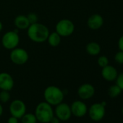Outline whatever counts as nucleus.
I'll return each mask as SVG.
<instances>
[{"label": "nucleus", "instance_id": "f8f14e48", "mask_svg": "<svg viewBox=\"0 0 123 123\" xmlns=\"http://www.w3.org/2000/svg\"><path fill=\"white\" fill-rule=\"evenodd\" d=\"M14 79L12 76L5 72L0 73V90L10 91L14 87Z\"/></svg>", "mask_w": 123, "mask_h": 123}, {"label": "nucleus", "instance_id": "f3484780", "mask_svg": "<svg viewBox=\"0 0 123 123\" xmlns=\"http://www.w3.org/2000/svg\"><path fill=\"white\" fill-rule=\"evenodd\" d=\"M61 36L55 31L53 33H49V35L47 38L48 43L52 46V47H56L59 46L61 43Z\"/></svg>", "mask_w": 123, "mask_h": 123}, {"label": "nucleus", "instance_id": "0eeeda50", "mask_svg": "<svg viewBox=\"0 0 123 123\" xmlns=\"http://www.w3.org/2000/svg\"><path fill=\"white\" fill-rule=\"evenodd\" d=\"M54 113V116H56L62 122L68 121L73 116L70 106L63 101L55 106Z\"/></svg>", "mask_w": 123, "mask_h": 123}, {"label": "nucleus", "instance_id": "39448f33", "mask_svg": "<svg viewBox=\"0 0 123 123\" xmlns=\"http://www.w3.org/2000/svg\"><path fill=\"white\" fill-rule=\"evenodd\" d=\"M20 43V36L18 31H10L5 33L2 38V44L3 47L8 50H12L18 46Z\"/></svg>", "mask_w": 123, "mask_h": 123}, {"label": "nucleus", "instance_id": "5701e85b", "mask_svg": "<svg viewBox=\"0 0 123 123\" xmlns=\"http://www.w3.org/2000/svg\"><path fill=\"white\" fill-rule=\"evenodd\" d=\"M28 19V21L30 23V24H33V23H38V15L34 13V12H31L29 13L28 15H26Z\"/></svg>", "mask_w": 123, "mask_h": 123}, {"label": "nucleus", "instance_id": "7c9ffc66", "mask_svg": "<svg viewBox=\"0 0 123 123\" xmlns=\"http://www.w3.org/2000/svg\"><path fill=\"white\" fill-rule=\"evenodd\" d=\"M122 31H123V26H122Z\"/></svg>", "mask_w": 123, "mask_h": 123}, {"label": "nucleus", "instance_id": "f03ea898", "mask_svg": "<svg viewBox=\"0 0 123 123\" xmlns=\"http://www.w3.org/2000/svg\"><path fill=\"white\" fill-rule=\"evenodd\" d=\"M43 98L46 102L52 106H55L63 101L65 98V93L57 86H49L46 87L43 91Z\"/></svg>", "mask_w": 123, "mask_h": 123}, {"label": "nucleus", "instance_id": "20e7f679", "mask_svg": "<svg viewBox=\"0 0 123 123\" xmlns=\"http://www.w3.org/2000/svg\"><path fill=\"white\" fill-rule=\"evenodd\" d=\"M75 24L69 19L60 20L55 26V31L61 37L70 36L75 31Z\"/></svg>", "mask_w": 123, "mask_h": 123}, {"label": "nucleus", "instance_id": "a878e982", "mask_svg": "<svg viewBox=\"0 0 123 123\" xmlns=\"http://www.w3.org/2000/svg\"><path fill=\"white\" fill-rule=\"evenodd\" d=\"M18 119L17 117H13V116H10L7 120V123H18Z\"/></svg>", "mask_w": 123, "mask_h": 123}, {"label": "nucleus", "instance_id": "423d86ee", "mask_svg": "<svg viewBox=\"0 0 123 123\" xmlns=\"http://www.w3.org/2000/svg\"><path fill=\"white\" fill-rule=\"evenodd\" d=\"M10 59L12 63L17 65H23L27 63L29 59L28 51L23 49L16 47L11 50L10 54Z\"/></svg>", "mask_w": 123, "mask_h": 123}, {"label": "nucleus", "instance_id": "c85d7f7f", "mask_svg": "<svg viewBox=\"0 0 123 123\" xmlns=\"http://www.w3.org/2000/svg\"><path fill=\"white\" fill-rule=\"evenodd\" d=\"M2 29H3V24L1 21H0V32L2 31Z\"/></svg>", "mask_w": 123, "mask_h": 123}, {"label": "nucleus", "instance_id": "6ab92c4d", "mask_svg": "<svg viewBox=\"0 0 123 123\" xmlns=\"http://www.w3.org/2000/svg\"><path fill=\"white\" fill-rule=\"evenodd\" d=\"M22 123H37V119L33 113H25L21 118Z\"/></svg>", "mask_w": 123, "mask_h": 123}, {"label": "nucleus", "instance_id": "a211bd4d", "mask_svg": "<svg viewBox=\"0 0 123 123\" xmlns=\"http://www.w3.org/2000/svg\"><path fill=\"white\" fill-rule=\"evenodd\" d=\"M122 90L120 89V88L117 86L116 84L111 86L109 89H108V95L110 98H117V96H119L121 93H122Z\"/></svg>", "mask_w": 123, "mask_h": 123}, {"label": "nucleus", "instance_id": "393cba45", "mask_svg": "<svg viewBox=\"0 0 123 123\" xmlns=\"http://www.w3.org/2000/svg\"><path fill=\"white\" fill-rule=\"evenodd\" d=\"M117 45H118V48H119V50L120 51H123V35L119 38L118 40V43H117Z\"/></svg>", "mask_w": 123, "mask_h": 123}, {"label": "nucleus", "instance_id": "7ed1b4c3", "mask_svg": "<svg viewBox=\"0 0 123 123\" xmlns=\"http://www.w3.org/2000/svg\"><path fill=\"white\" fill-rule=\"evenodd\" d=\"M34 114L37 121L41 123H49L52 117L54 116L52 106L45 101L37 104Z\"/></svg>", "mask_w": 123, "mask_h": 123}, {"label": "nucleus", "instance_id": "b1692460", "mask_svg": "<svg viewBox=\"0 0 123 123\" xmlns=\"http://www.w3.org/2000/svg\"><path fill=\"white\" fill-rule=\"evenodd\" d=\"M116 81V85L118 86L122 91H123V73H118V75L115 80Z\"/></svg>", "mask_w": 123, "mask_h": 123}, {"label": "nucleus", "instance_id": "9d476101", "mask_svg": "<svg viewBox=\"0 0 123 123\" xmlns=\"http://www.w3.org/2000/svg\"><path fill=\"white\" fill-rule=\"evenodd\" d=\"M88 106L85 102L81 100L74 101L70 105L72 115L76 117H83L88 113Z\"/></svg>", "mask_w": 123, "mask_h": 123}, {"label": "nucleus", "instance_id": "aec40b11", "mask_svg": "<svg viewBox=\"0 0 123 123\" xmlns=\"http://www.w3.org/2000/svg\"><path fill=\"white\" fill-rule=\"evenodd\" d=\"M11 96L10 91H0V102L2 103H7L10 100Z\"/></svg>", "mask_w": 123, "mask_h": 123}, {"label": "nucleus", "instance_id": "1a4fd4ad", "mask_svg": "<svg viewBox=\"0 0 123 123\" xmlns=\"http://www.w3.org/2000/svg\"><path fill=\"white\" fill-rule=\"evenodd\" d=\"M26 105L25 102L20 99L13 100L9 106V111L11 116L15 117L18 119H20L26 113Z\"/></svg>", "mask_w": 123, "mask_h": 123}, {"label": "nucleus", "instance_id": "4468645a", "mask_svg": "<svg viewBox=\"0 0 123 123\" xmlns=\"http://www.w3.org/2000/svg\"><path fill=\"white\" fill-rule=\"evenodd\" d=\"M118 75V72L117 69L112 66L108 65L107 66L102 68L101 70V76L102 78L108 81V82H112L114 81Z\"/></svg>", "mask_w": 123, "mask_h": 123}, {"label": "nucleus", "instance_id": "6e6552de", "mask_svg": "<svg viewBox=\"0 0 123 123\" xmlns=\"http://www.w3.org/2000/svg\"><path fill=\"white\" fill-rule=\"evenodd\" d=\"M106 106L101 103H94L88 109V114L91 119L94 122H99L105 116Z\"/></svg>", "mask_w": 123, "mask_h": 123}, {"label": "nucleus", "instance_id": "412c9836", "mask_svg": "<svg viewBox=\"0 0 123 123\" xmlns=\"http://www.w3.org/2000/svg\"><path fill=\"white\" fill-rule=\"evenodd\" d=\"M97 63H98V66L100 68H104V67H106V66H107L109 65V59H108L107 56L102 55V56H100L98 58Z\"/></svg>", "mask_w": 123, "mask_h": 123}, {"label": "nucleus", "instance_id": "f257e3e1", "mask_svg": "<svg viewBox=\"0 0 123 123\" xmlns=\"http://www.w3.org/2000/svg\"><path fill=\"white\" fill-rule=\"evenodd\" d=\"M28 37L33 42L43 43L46 41L49 35V30L44 24L36 23L31 24L27 29Z\"/></svg>", "mask_w": 123, "mask_h": 123}, {"label": "nucleus", "instance_id": "cd10ccee", "mask_svg": "<svg viewBox=\"0 0 123 123\" xmlns=\"http://www.w3.org/2000/svg\"><path fill=\"white\" fill-rule=\"evenodd\" d=\"M3 111H4V109H3V106L0 103V117H1L2 114H3Z\"/></svg>", "mask_w": 123, "mask_h": 123}, {"label": "nucleus", "instance_id": "bb28decb", "mask_svg": "<svg viewBox=\"0 0 123 123\" xmlns=\"http://www.w3.org/2000/svg\"><path fill=\"white\" fill-rule=\"evenodd\" d=\"M60 120L56 117V116H54L53 117H52V119H51V121H50V122L49 123H60Z\"/></svg>", "mask_w": 123, "mask_h": 123}, {"label": "nucleus", "instance_id": "dca6fc26", "mask_svg": "<svg viewBox=\"0 0 123 123\" xmlns=\"http://www.w3.org/2000/svg\"><path fill=\"white\" fill-rule=\"evenodd\" d=\"M101 46L95 41L89 42L86 46V52L91 56L98 55L101 52Z\"/></svg>", "mask_w": 123, "mask_h": 123}, {"label": "nucleus", "instance_id": "c756f323", "mask_svg": "<svg viewBox=\"0 0 123 123\" xmlns=\"http://www.w3.org/2000/svg\"><path fill=\"white\" fill-rule=\"evenodd\" d=\"M122 115H123V106H122Z\"/></svg>", "mask_w": 123, "mask_h": 123}, {"label": "nucleus", "instance_id": "4be33fe9", "mask_svg": "<svg viewBox=\"0 0 123 123\" xmlns=\"http://www.w3.org/2000/svg\"><path fill=\"white\" fill-rule=\"evenodd\" d=\"M114 60L116 63L119 65H123V51H119L114 55Z\"/></svg>", "mask_w": 123, "mask_h": 123}, {"label": "nucleus", "instance_id": "ddd939ff", "mask_svg": "<svg viewBox=\"0 0 123 123\" xmlns=\"http://www.w3.org/2000/svg\"><path fill=\"white\" fill-rule=\"evenodd\" d=\"M104 25V18L99 14H93L91 15L87 20L88 27L93 31L100 29Z\"/></svg>", "mask_w": 123, "mask_h": 123}, {"label": "nucleus", "instance_id": "2eb2a0df", "mask_svg": "<svg viewBox=\"0 0 123 123\" xmlns=\"http://www.w3.org/2000/svg\"><path fill=\"white\" fill-rule=\"evenodd\" d=\"M14 23L17 29L19 30H27L31 25L26 15H18L14 20Z\"/></svg>", "mask_w": 123, "mask_h": 123}, {"label": "nucleus", "instance_id": "9b49d317", "mask_svg": "<svg viewBox=\"0 0 123 123\" xmlns=\"http://www.w3.org/2000/svg\"><path fill=\"white\" fill-rule=\"evenodd\" d=\"M94 86L91 83H83L78 88V95L81 100H88L95 94Z\"/></svg>", "mask_w": 123, "mask_h": 123}]
</instances>
